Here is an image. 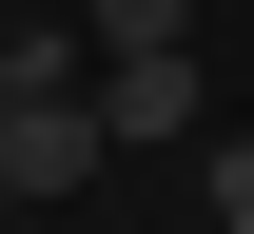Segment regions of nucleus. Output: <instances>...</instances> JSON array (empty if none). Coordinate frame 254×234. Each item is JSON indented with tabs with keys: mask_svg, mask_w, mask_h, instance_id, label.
Returning <instances> with one entry per match:
<instances>
[{
	"mask_svg": "<svg viewBox=\"0 0 254 234\" xmlns=\"http://www.w3.org/2000/svg\"><path fill=\"white\" fill-rule=\"evenodd\" d=\"M215 117V78H195V39H137V59H98V137L118 156H157V137Z\"/></svg>",
	"mask_w": 254,
	"mask_h": 234,
	"instance_id": "nucleus-2",
	"label": "nucleus"
},
{
	"mask_svg": "<svg viewBox=\"0 0 254 234\" xmlns=\"http://www.w3.org/2000/svg\"><path fill=\"white\" fill-rule=\"evenodd\" d=\"M78 39H98V59H137V39H195V0H78Z\"/></svg>",
	"mask_w": 254,
	"mask_h": 234,
	"instance_id": "nucleus-3",
	"label": "nucleus"
},
{
	"mask_svg": "<svg viewBox=\"0 0 254 234\" xmlns=\"http://www.w3.org/2000/svg\"><path fill=\"white\" fill-rule=\"evenodd\" d=\"M215 234H254V137H215Z\"/></svg>",
	"mask_w": 254,
	"mask_h": 234,
	"instance_id": "nucleus-4",
	"label": "nucleus"
},
{
	"mask_svg": "<svg viewBox=\"0 0 254 234\" xmlns=\"http://www.w3.org/2000/svg\"><path fill=\"white\" fill-rule=\"evenodd\" d=\"M118 156L98 137V78H0V195H78Z\"/></svg>",
	"mask_w": 254,
	"mask_h": 234,
	"instance_id": "nucleus-1",
	"label": "nucleus"
}]
</instances>
